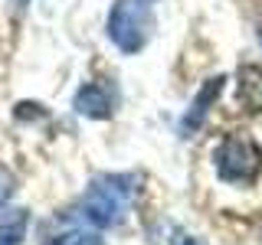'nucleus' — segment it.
Instances as JSON below:
<instances>
[{
    "label": "nucleus",
    "mask_w": 262,
    "mask_h": 245,
    "mask_svg": "<svg viewBox=\"0 0 262 245\" xmlns=\"http://www.w3.org/2000/svg\"><path fill=\"white\" fill-rule=\"evenodd\" d=\"M167 235H170L167 245H203L196 235H190L187 229H180V226H167Z\"/></svg>",
    "instance_id": "9"
},
{
    "label": "nucleus",
    "mask_w": 262,
    "mask_h": 245,
    "mask_svg": "<svg viewBox=\"0 0 262 245\" xmlns=\"http://www.w3.org/2000/svg\"><path fill=\"white\" fill-rule=\"evenodd\" d=\"M138 180L131 174H102L89 183L85 196L79 203V212L89 226L95 229H112L125 219V212L131 206V196L138 190Z\"/></svg>",
    "instance_id": "1"
},
{
    "label": "nucleus",
    "mask_w": 262,
    "mask_h": 245,
    "mask_svg": "<svg viewBox=\"0 0 262 245\" xmlns=\"http://www.w3.org/2000/svg\"><path fill=\"white\" fill-rule=\"evenodd\" d=\"M213 163L226 183H252L262 170V147L249 134H226L213 151Z\"/></svg>",
    "instance_id": "3"
},
{
    "label": "nucleus",
    "mask_w": 262,
    "mask_h": 245,
    "mask_svg": "<svg viewBox=\"0 0 262 245\" xmlns=\"http://www.w3.org/2000/svg\"><path fill=\"white\" fill-rule=\"evenodd\" d=\"M239 105L246 111H262V69L243 65L239 69Z\"/></svg>",
    "instance_id": "6"
},
{
    "label": "nucleus",
    "mask_w": 262,
    "mask_h": 245,
    "mask_svg": "<svg viewBox=\"0 0 262 245\" xmlns=\"http://www.w3.org/2000/svg\"><path fill=\"white\" fill-rule=\"evenodd\" d=\"M223 76H216V79H207L203 82V88L196 92V98L190 102V108H187V114L180 118V134H187V131H196L207 121V114H210V105H216V98L220 92H223Z\"/></svg>",
    "instance_id": "5"
},
{
    "label": "nucleus",
    "mask_w": 262,
    "mask_h": 245,
    "mask_svg": "<svg viewBox=\"0 0 262 245\" xmlns=\"http://www.w3.org/2000/svg\"><path fill=\"white\" fill-rule=\"evenodd\" d=\"M49 245H105V239L98 232H85V229H76V232H66L59 239H53Z\"/></svg>",
    "instance_id": "8"
},
{
    "label": "nucleus",
    "mask_w": 262,
    "mask_h": 245,
    "mask_svg": "<svg viewBox=\"0 0 262 245\" xmlns=\"http://www.w3.org/2000/svg\"><path fill=\"white\" fill-rule=\"evenodd\" d=\"M13 190H16V180H13V174L7 167H0V206H7V200L13 196Z\"/></svg>",
    "instance_id": "10"
},
{
    "label": "nucleus",
    "mask_w": 262,
    "mask_h": 245,
    "mask_svg": "<svg viewBox=\"0 0 262 245\" xmlns=\"http://www.w3.org/2000/svg\"><path fill=\"white\" fill-rule=\"evenodd\" d=\"M154 33L151 0H115L108 10V39L121 53H138Z\"/></svg>",
    "instance_id": "2"
},
{
    "label": "nucleus",
    "mask_w": 262,
    "mask_h": 245,
    "mask_svg": "<svg viewBox=\"0 0 262 245\" xmlns=\"http://www.w3.org/2000/svg\"><path fill=\"white\" fill-rule=\"evenodd\" d=\"M27 223H30V219H27L23 209L4 216V219H0V245H20L23 235H27Z\"/></svg>",
    "instance_id": "7"
},
{
    "label": "nucleus",
    "mask_w": 262,
    "mask_h": 245,
    "mask_svg": "<svg viewBox=\"0 0 262 245\" xmlns=\"http://www.w3.org/2000/svg\"><path fill=\"white\" fill-rule=\"evenodd\" d=\"M72 108H76L82 118H108L115 111V98L108 92V85H102V82H85V85L76 92V102H72Z\"/></svg>",
    "instance_id": "4"
},
{
    "label": "nucleus",
    "mask_w": 262,
    "mask_h": 245,
    "mask_svg": "<svg viewBox=\"0 0 262 245\" xmlns=\"http://www.w3.org/2000/svg\"><path fill=\"white\" fill-rule=\"evenodd\" d=\"M259 43H262V36H259Z\"/></svg>",
    "instance_id": "11"
}]
</instances>
